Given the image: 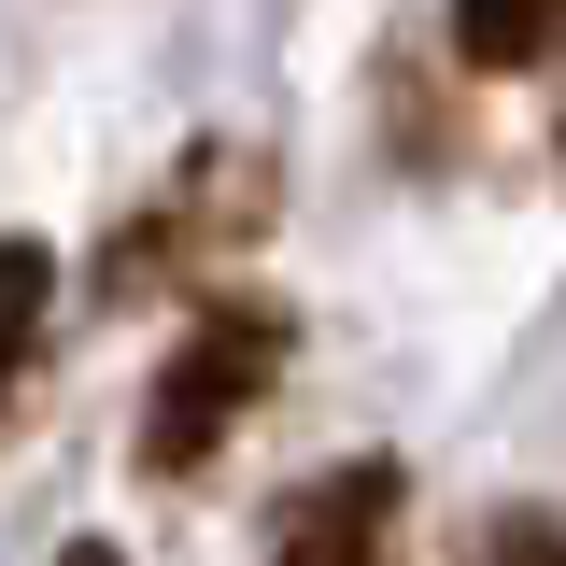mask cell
Masks as SVG:
<instances>
[{
  "label": "cell",
  "mask_w": 566,
  "mask_h": 566,
  "mask_svg": "<svg viewBox=\"0 0 566 566\" xmlns=\"http://www.w3.org/2000/svg\"><path fill=\"white\" fill-rule=\"evenodd\" d=\"M283 354H297V312H283L270 283H227V297H199V312H185V340L156 354V382H142V439H128L142 482H199L212 453L270 411Z\"/></svg>",
  "instance_id": "obj_1"
},
{
  "label": "cell",
  "mask_w": 566,
  "mask_h": 566,
  "mask_svg": "<svg viewBox=\"0 0 566 566\" xmlns=\"http://www.w3.org/2000/svg\"><path fill=\"white\" fill-rule=\"evenodd\" d=\"M270 212H283V170H270V156H255V142H199L142 212H114V241H99V297H156V283L212 270V255H255Z\"/></svg>",
  "instance_id": "obj_2"
},
{
  "label": "cell",
  "mask_w": 566,
  "mask_h": 566,
  "mask_svg": "<svg viewBox=\"0 0 566 566\" xmlns=\"http://www.w3.org/2000/svg\"><path fill=\"white\" fill-rule=\"evenodd\" d=\"M397 510H411V468L397 453H354V468H312L270 524V566H397Z\"/></svg>",
  "instance_id": "obj_3"
},
{
  "label": "cell",
  "mask_w": 566,
  "mask_h": 566,
  "mask_svg": "<svg viewBox=\"0 0 566 566\" xmlns=\"http://www.w3.org/2000/svg\"><path fill=\"white\" fill-rule=\"evenodd\" d=\"M43 326H57V255L29 227H0V424H14L29 368H43Z\"/></svg>",
  "instance_id": "obj_4"
},
{
  "label": "cell",
  "mask_w": 566,
  "mask_h": 566,
  "mask_svg": "<svg viewBox=\"0 0 566 566\" xmlns=\"http://www.w3.org/2000/svg\"><path fill=\"white\" fill-rule=\"evenodd\" d=\"M553 57V0H453V71H538Z\"/></svg>",
  "instance_id": "obj_5"
},
{
  "label": "cell",
  "mask_w": 566,
  "mask_h": 566,
  "mask_svg": "<svg viewBox=\"0 0 566 566\" xmlns=\"http://www.w3.org/2000/svg\"><path fill=\"white\" fill-rule=\"evenodd\" d=\"M482 566H553V510H538V495L495 510V524H482Z\"/></svg>",
  "instance_id": "obj_6"
},
{
  "label": "cell",
  "mask_w": 566,
  "mask_h": 566,
  "mask_svg": "<svg viewBox=\"0 0 566 566\" xmlns=\"http://www.w3.org/2000/svg\"><path fill=\"white\" fill-rule=\"evenodd\" d=\"M57 566H128V553H114V538H71V553H57Z\"/></svg>",
  "instance_id": "obj_7"
}]
</instances>
